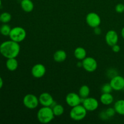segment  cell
I'll list each match as a JSON object with an SVG mask.
<instances>
[{"instance_id": "1", "label": "cell", "mask_w": 124, "mask_h": 124, "mask_svg": "<svg viewBox=\"0 0 124 124\" xmlns=\"http://www.w3.org/2000/svg\"><path fill=\"white\" fill-rule=\"evenodd\" d=\"M20 50L19 44L11 39L4 41L0 44V53L7 59L16 58L19 54Z\"/></svg>"}, {"instance_id": "2", "label": "cell", "mask_w": 124, "mask_h": 124, "mask_svg": "<svg viewBox=\"0 0 124 124\" xmlns=\"http://www.w3.org/2000/svg\"><path fill=\"white\" fill-rule=\"evenodd\" d=\"M54 117L53 110L51 107H44L39 108L37 113V119L39 122L43 124L52 122Z\"/></svg>"}, {"instance_id": "3", "label": "cell", "mask_w": 124, "mask_h": 124, "mask_svg": "<svg viewBox=\"0 0 124 124\" xmlns=\"http://www.w3.org/2000/svg\"><path fill=\"white\" fill-rule=\"evenodd\" d=\"M87 110L85 108L82 104L71 107L70 111V117L75 121H80L83 120L87 116Z\"/></svg>"}, {"instance_id": "4", "label": "cell", "mask_w": 124, "mask_h": 124, "mask_svg": "<svg viewBox=\"0 0 124 124\" xmlns=\"http://www.w3.org/2000/svg\"><path fill=\"white\" fill-rule=\"evenodd\" d=\"M27 33L25 29L22 27L17 26L12 28L8 36L11 40L19 43L25 39Z\"/></svg>"}, {"instance_id": "5", "label": "cell", "mask_w": 124, "mask_h": 124, "mask_svg": "<svg viewBox=\"0 0 124 124\" xmlns=\"http://www.w3.org/2000/svg\"><path fill=\"white\" fill-rule=\"evenodd\" d=\"M23 104L27 108L33 110L39 104V98L33 94H27L23 98Z\"/></svg>"}, {"instance_id": "6", "label": "cell", "mask_w": 124, "mask_h": 124, "mask_svg": "<svg viewBox=\"0 0 124 124\" xmlns=\"http://www.w3.org/2000/svg\"><path fill=\"white\" fill-rule=\"evenodd\" d=\"M85 21L88 26L92 28L99 27L101 24V18L98 13L95 12H90L87 15Z\"/></svg>"}, {"instance_id": "7", "label": "cell", "mask_w": 124, "mask_h": 124, "mask_svg": "<svg viewBox=\"0 0 124 124\" xmlns=\"http://www.w3.org/2000/svg\"><path fill=\"white\" fill-rule=\"evenodd\" d=\"M82 67L87 72H94L98 68V62L92 57H86L82 61Z\"/></svg>"}, {"instance_id": "8", "label": "cell", "mask_w": 124, "mask_h": 124, "mask_svg": "<svg viewBox=\"0 0 124 124\" xmlns=\"http://www.w3.org/2000/svg\"><path fill=\"white\" fill-rule=\"evenodd\" d=\"M82 104L87 111H94L99 107V102L96 98L87 97L83 99Z\"/></svg>"}, {"instance_id": "9", "label": "cell", "mask_w": 124, "mask_h": 124, "mask_svg": "<svg viewBox=\"0 0 124 124\" xmlns=\"http://www.w3.org/2000/svg\"><path fill=\"white\" fill-rule=\"evenodd\" d=\"M83 99L81 98L79 94H77L74 92L69 93L65 97V102L71 107L78 105L81 104Z\"/></svg>"}, {"instance_id": "10", "label": "cell", "mask_w": 124, "mask_h": 124, "mask_svg": "<svg viewBox=\"0 0 124 124\" xmlns=\"http://www.w3.org/2000/svg\"><path fill=\"white\" fill-rule=\"evenodd\" d=\"M110 84L113 90H122L124 89V78L118 75H115L111 78Z\"/></svg>"}, {"instance_id": "11", "label": "cell", "mask_w": 124, "mask_h": 124, "mask_svg": "<svg viewBox=\"0 0 124 124\" xmlns=\"http://www.w3.org/2000/svg\"><path fill=\"white\" fill-rule=\"evenodd\" d=\"M39 104L44 107H52L54 104L53 96L47 92L41 93L39 96Z\"/></svg>"}, {"instance_id": "12", "label": "cell", "mask_w": 124, "mask_h": 124, "mask_svg": "<svg viewBox=\"0 0 124 124\" xmlns=\"http://www.w3.org/2000/svg\"><path fill=\"white\" fill-rule=\"evenodd\" d=\"M46 73V68L44 65L42 64H36L32 67L31 73L33 77L39 79L43 77Z\"/></svg>"}, {"instance_id": "13", "label": "cell", "mask_w": 124, "mask_h": 124, "mask_svg": "<svg viewBox=\"0 0 124 124\" xmlns=\"http://www.w3.org/2000/svg\"><path fill=\"white\" fill-rule=\"evenodd\" d=\"M105 42L108 46L112 47L115 44H117L119 41V36L116 31L114 30H110L107 32L105 35Z\"/></svg>"}, {"instance_id": "14", "label": "cell", "mask_w": 124, "mask_h": 124, "mask_svg": "<svg viewBox=\"0 0 124 124\" xmlns=\"http://www.w3.org/2000/svg\"><path fill=\"white\" fill-rule=\"evenodd\" d=\"M53 59L55 62L58 63L63 62L66 60L67 58V53L63 50H58L56 51L53 54Z\"/></svg>"}, {"instance_id": "15", "label": "cell", "mask_w": 124, "mask_h": 124, "mask_svg": "<svg viewBox=\"0 0 124 124\" xmlns=\"http://www.w3.org/2000/svg\"><path fill=\"white\" fill-rule=\"evenodd\" d=\"M21 7L24 12L30 13L34 9V4L31 0H21Z\"/></svg>"}, {"instance_id": "16", "label": "cell", "mask_w": 124, "mask_h": 124, "mask_svg": "<svg viewBox=\"0 0 124 124\" xmlns=\"http://www.w3.org/2000/svg\"><path fill=\"white\" fill-rule=\"evenodd\" d=\"M100 101L103 105H110L113 102L114 97L111 93H102L100 97Z\"/></svg>"}, {"instance_id": "17", "label": "cell", "mask_w": 124, "mask_h": 124, "mask_svg": "<svg viewBox=\"0 0 124 124\" xmlns=\"http://www.w3.org/2000/svg\"><path fill=\"white\" fill-rule=\"evenodd\" d=\"M74 56L77 59L82 61L87 57V51L82 47H78L74 51Z\"/></svg>"}, {"instance_id": "18", "label": "cell", "mask_w": 124, "mask_h": 124, "mask_svg": "<svg viewBox=\"0 0 124 124\" xmlns=\"http://www.w3.org/2000/svg\"><path fill=\"white\" fill-rule=\"evenodd\" d=\"M6 65L7 69L9 71H14L18 69V62L16 58H8L6 61Z\"/></svg>"}, {"instance_id": "19", "label": "cell", "mask_w": 124, "mask_h": 124, "mask_svg": "<svg viewBox=\"0 0 124 124\" xmlns=\"http://www.w3.org/2000/svg\"><path fill=\"white\" fill-rule=\"evenodd\" d=\"M113 107L116 113L121 116H124V99H119L116 101Z\"/></svg>"}, {"instance_id": "20", "label": "cell", "mask_w": 124, "mask_h": 124, "mask_svg": "<svg viewBox=\"0 0 124 124\" xmlns=\"http://www.w3.org/2000/svg\"><path fill=\"white\" fill-rule=\"evenodd\" d=\"M90 93V89L87 85H82L79 90V95L82 99H85L89 96Z\"/></svg>"}, {"instance_id": "21", "label": "cell", "mask_w": 124, "mask_h": 124, "mask_svg": "<svg viewBox=\"0 0 124 124\" xmlns=\"http://www.w3.org/2000/svg\"><path fill=\"white\" fill-rule=\"evenodd\" d=\"M54 116H61L64 114V108L61 104H55L52 107Z\"/></svg>"}, {"instance_id": "22", "label": "cell", "mask_w": 124, "mask_h": 124, "mask_svg": "<svg viewBox=\"0 0 124 124\" xmlns=\"http://www.w3.org/2000/svg\"><path fill=\"white\" fill-rule=\"evenodd\" d=\"M11 30H12V28L8 24H3L0 27V33L5 36H9Z\"/></svg>"}, {"instance_id": "23", "label": "cell", "mask_w": 124, "mask_h": 124, "mask_svg": "<svg viewBox=\"0 0 124 124\" xmlns=\"http://www.w3.org/2000/svg\"><path fill=\"white\" fill-rule=\"evenodd\" d=\"M1 23L3 24H7L12 19V15L8 12H3L0 15Z\"/></svg>"}, {"instance_id": "24", "label": "cell", "mask_w": 124, "mask_h": 124, "mask_svg": "<svg viewBox=\"0 0 124 124\" xmlns=\"http://www.w3.org/2000/svg\"><path fill=\"white\" fill-rule=\"evenodd\" d=\"M113 90L110 83L104 84L101 87V91L102 93H111Z\"/></svg>"}, {"instance_id": "25", "label": "cell", "mask_w": 124, "mask_h": 124, "mask_svg": "<svg viewBox=\"0 0 124 124\" xmlns=\"http://www.w3.org/2000/svg\"><path fill=\"white\" fill-rule=\"evenodd\" d=\"M105 112H106L107 115L108 117L109 118H110V117H113V116H115L116 113L114 107L108 108L105 110Z\"/></svg>"}, {"instance_id": "26", "label": "cell", "mask_w": 124, "mask_h": 124, "mask_svg": "<svg viewBox=\"0 0 124 124\" xmlns=\"http://www.w3.org/2000/svg\"><path fill=\"white\" fill-rule=\"evenodd\" d=\"M115 10L118 13H122L124 12V4H117L115 7Z\"/></svg>"}, {"instance_id": "27", "label": "cell", "mask_w": 124, "mask_h": 124, "mask_svg": "<svg viewBox=\"0 0 124 124\" xmlns=\"http://www.w3.org/2000/svg\"><path fill=\"white\" fill-rule=\"evenodd\" d=\"M99 117H100L102 120H103V121L108 120L109 119L107 115L106 112H105V111H102V112L100 113V114H99Z\"/></svg>"}, {"instance_id": "28", "label": "cell", "mask_w": 124, "mask_h": 124, "mask_svg": "<svg viewBox=\"0 0 124 124\" xmlns=\"http://www.w3.org/2000/svg\"><path fill=\"white\" fill-rule=\"evenodd\" d=\"M111 48H112L113 52H115V53H119L120 52V50H121V47L117 44L111 47Z\"/></svg>"}, {"instance_id": "29", "label": "cell", "mask_w": 124, "mask_h": 124, "mask_svg": "<svg viewBox=\"0 0 124 124\" xmlns=\"http://www.w3.org/2000/svg\"><path fill=\"white\" fill-rule=\"evenodd\" d=\"M94 34L96 35H99L100 34H101L102 30L101 29V28L99 27V26L94 28Z\"/></svg>"}, {"instance_id": "30", "label": "cell", "mask_w": 124, "mask_h": 124, "mask_svg": "<svg viewBox=\"0 0 124 124\" xmlns=\"http://www.w3.org/2000/svg\"><path fill=\"white\" fill-rule=\"evenodd\" d=\"M2 86H3V80H2V78L0 76V90L2 88Z\"/></svg>"}, {"instance_id": "31", "label": "cell", "mask_w": 124, "mask_h": 124, "mask_svg": "<svg viewBox=\"0 0 124 124\" xmlns=\"http://www.w3.org/2000/svg\"><path fill=\"white\" fill-rule=\"evenodd\" d=\"M121 36L124 39V27L122 28V30H121Z\"/></svg>"}, {"instance_id": "32", "label": "cell", "mask_w": 124, "mask_h": 124, "mask_svg": "<svg viewBox=\"0 0 124 124\" xmlns=\"http://www.w3.org/2000/svg\"><path fill=\"white\" fill-rule=\"evenodd\" d=\"M77 65L79 67H82V62L79 61L77 63Z\"/></svg>"}, {"instance_id": "33", "label": "cell", "mask_w": 124, "mask_h": 124, "mask_svg": "<svg viewBox=\"0 0 124 124\" xmlns=\"http://www.w3.org/2000/svg\"><path fill=\"white\" fill-rule=\"evenodd\" d=\"M1 5H2V0H0V7H1Z\"/></svg>"}, {"instance_id": "34", "label": "cell", "mask_w": 124, "mask_h": 124, "mask_svg": "<svg viewBox=\"0 0 124 124\" xmlns=\"http://www.w3.org/2000/svg\"><path fill=\"white\" fill-rule=\"evenodd\" d=\"M0 23H1V19H0Z\"/></svg>"}]
</instances>
